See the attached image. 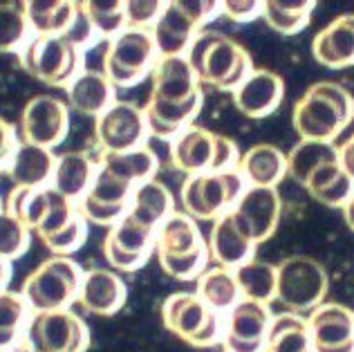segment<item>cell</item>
<instances>
[{"label":"cell","instance_id":"obj_18","mask_svg":"<svg viewBox=\"0 0 354 352\" xmlns=\"http://www.w3.org/2000/svg\"><path fill=\"white\" fill-rule=\"evenodd\" d=\"M272 319L274 314L269 305L245 299L236 303L225 314V332H222L225 352H265Z\"/></svg>","mask_w":354,"mask_h":352},{"label":"cell","instance_id":"obj_43","mask_svg":"<svg viewBox=\"0 0 354 352\" xmlns=\"http://www.w3.org/2000/svg\"><path fill=\"white\" fill-rule=\"evenodd\" d=\"M88 222L81 218V213L77 218H74V222L70 227H65L61 234H57L54 238L45 240V247L50 249L52 256H72L74 252H79V249L86 245L88 240Z\"/></svg>","mask_w":354,"mask_h":352},{"label":"cell","instance_id":"obj_2","mask_svg":"<svg viewBox=\"0 0 354 352\" xmlns=\"http://www.w3.org/2000/svg\"><path fill=\"white\" fill-rule=\"evenodd\" d=\"M184 57L200 86L220 92H234L254 70L245 45L216 30H202Z\"/></svg>","mask_w":354,"mask_h":352},{"label":"cell","instance_id":"obj_8","mask_svg":"<svg viewBox=\"0 0 354 352\" xmlns=\"http://www.w3.org/2000/svg\"><path fill=\"white\" fill-rule=\"evenodd\" d=\"M162 326L193 348L222 344L225 317L213 312L195 292H175L162 303Z\"/></svg>","mask_w":354,"mask_h":352},{"label":"cell","instance_id":"obj_20","mask_svg":"<svg viewBox=\"0 0 354 352\" xmlns=\"http://www.w3.org/2000/svg\"><path fill=\"white\" fill-rule=\"evenodd\" d=\"M231 95H234V106L242 117L265 119L281 108L285 99V81L274 70L254 68Z\"/></svg>","mask_w":354,"mask_h":352},{"label":"cell","instance_id":"obj_33","mask_svg":"<svg viewBox=\"0 0 354 352\" xmlns=\"http://www.w3.org/2000/svg\"><path fill=\"white\" fill-rule=\"evenodd\" d=\"M175 211L173 193L166 189V184L160 180H148L139 184L133 191V200H130L128 213L142 225L157 229L162 222Z\"/></svg>","mask_w":354,"mask_h":352},{"label":"cell","instance_id":"obj_48","mask_svg":"<svg viewBox=\"0 0 354 352\" xmlns=\"http://www.w3.org/2000/svg\"><path fill=\"white\" fill-rule=\"evenodd\" d=\"M9 281H12V263L0 258V292L7 290Z\"/></svg>","mask_w":354,"mask_h":352},{"label":"cell","instance_id":"obj_10","mask_svg":"<svg viewBox=\"0 0 354 352\" xmlns=\"http://www.w3.org/2000/svg\"><path fill=\"white\" fill-rule=\"evenodd\" d=\"M90 328L72 310L32 312L18 341V352H88Z\"/></svg>","mask_w":354,"mask_h":352},{"label":"cell","instance_id":"obj_11","mask_svg":"<svg viewBox=\"0 0 354 352\" xmlns=\"http://www.w3.org/2000/svg\"><path fill=\"white\" fill-rule=\"evenodd\" d=\"M157 59L160 54L151 32L126 27L108 41L101 72L115 88H133L151 77Z\"/></svg>","mask_w":354,"mask_h":352},{"label":"cell","instance_id":"obj_24","mask_svg":"<svg viewBox=\"0 0 354 352\" xmlns=\"http://www.w3.org/2000/svg\"><path fill=\"white\" fill-rule=\"evenodd\" d=\"M202 95V86L195 79L186 57H160L151 72V99L189 101Z\"/></svg>","mask_w":354,"mask_h":352},{"label":"cell","instance_id":"obj_27","mask_svg":"<svg viewBox=\"0 0 354 352\" xmlns=\"http://www.w3.org/2000/svg\"><path fill=\"white\" fill-rule=\"evenodd\" d=\"M236 169L249 187L276 189L287 178V153L274 144H254L240 155Z\"/></svg>","mask_w":354,"mask_h":352},{"label":"cell","instance_id":"obj_13","mask_svg":"<svg viewBox=\"0 0 354 352\" xmlns=\"http://www.w3.org/2000/svg\"><path fill=\"white\" fill-rule=\"evenodd\" d=\"M18 140L23 144L57 148L70 133V108L54 95H34L18 117Z\"/></svg>","mask_w":354,"mask_h":352},{"label":"cell","instance_id":"obj_23","mask_svg":"<svg viewBox=\"0 0 354 352\" xmlns=\"http://www.w3.org/2000/svg\"><path fill=\"white\" fill-rule=\"evenodd\" d=\"M207 249L209 261L216 263V267H225V270L236 272L240 265L256 258L258 247L236 227L231 213H225V216L211 222Z\"/></svg>","mask_w":354,"mask_h":352},{"label":"cell","instance_id":"obj_50","mask_svg":"<svg viewBox=\"0 0 354 352\" xmlns=\"http://www.w3.org/2000/svg\"><path fill=\"white\" fill-rule=\"evenodd\" d=\"M0 352H18L16 348H0Z\"/></svg>","mask_w":354,"mask_h":352},{"label":"cell","instance_id":"obj_1","mask_svg":"<svg viewBox=\"0 0 354 352\" xmlns=\"http://www.w3.org/2000/svg\"><path fill=\"white\" fill-rule=\"evenodd\" d=\"M354 119V97L339 81H316L292 110V126L305 142L332 144Z\"/></svg>","mask_w":354,"mask_h":352},{"label":"cell","instance_id":"obj_19","mask_svg":"<svg viewBox=\"0 0 354 352\" xmlns=\"http://www.w3.org/2000/svg\"><path fill=\"white\" fill-rule=\"evenodd\" d=\"M314 352H354V310L325 301L307 314Z\"/></svg>","mask_w":354,"mask_h":352},{"label":"cell","instance_id":"obj_12","mask_svg":"<svg viewBox=\"0 0 354 352\" xmlns=\"http://www.w3.org/2000/svg\"><path fill=\"white\" fill-rule=\"evenodd\" d=\"M18 59L23 70L45 86L65 88L79 74L81 50L68 36H32Z\"/></svg>","mask_w":354,"mask_h":352},{"label":"cell","instance_id":"obj_41","mask_svg":"<svg viewBox=\"0 0 354 352\" xmlns=\"http://www.w3.org/2000/svg\"><path fill=\"white\" fill-rule=\"evenodd\" d=\"M32 36L23 3H0V54H21Z\"/></svg>","mask_w":354,"mask_h":352},{"label":"cell","instance_id":"obj_26","mask_svg":"<svg viewBox=\"0 0 354 352\" xmlns=\"http://www.w3.org/2000/svg\"><path fill=\"white\" fill-rule=\"evenodd\" d=\"M204 97L198 95L189 101H160L148 97L144 110V119L148 126V135L160 137V140H175L182 131L193 126L195 117L200 115Z\"/></svg>","mask_w":354,"mask_h":352},{"label":"cell","instance_id":"obj_47","mask_svg":"<svg viewBox=\"0 0 354 352\" xmlns=\"http://www.w3.org/2000/svg\"><path fill=\"white\" fill-rule=\"evenodd\" d=\"M339 164H341V169L346 171L352 182H354V135H350L346 142H343L339 148Z\"/></svg>","mask_w":354,"mask_h":352},{"label":"cell","instance_id":"obj_6","mask_svg":"<svg viewBox=\"0 0 354 352\" xmlns=\"http://www.w3.org/2000/svg\"><path fill=\"white\" fill-rule=\"evenodd\" d=\"M238 144L227 135L213 133L204 126H189L171 140L169 162L186 175L231 171L238 166Z\"/></svg>","mask_w":354,"mask_h":352},{"label":"cell","instance_id":"obj_17","mask_svg":"<svg viewBox=\"0 0 354 352\" xmlns=\"http://www.w3.org/2000/svg\"><path fill=\"white\" fill-rule=\"evenodd\" d=\"M133 191L135 187L115 178L113 173H108L97 164L95 180H92L86 196L77 202V209L88 225H99L110 229L128 213Z\"/></svg>","mask_w":354,"mask_h":352},{"label":"cell","instance_id":"obj_32","mask_svg":"<svg viewBox=\"0 0 354 352\" xmlns=\"http://www.w3.org/2000/svg\"><path fill=\"white\" fill-rule=\"evenodd\" d=\"M303 189L310 193L316 202H321V205L332 207V209H343L354 191V182L350 175L341 169L339 160H334V162L323 164L319 171H314L303 184Z\"/></svg>","mask_w":354,"mask_h":352},{"label":"cell","instance_id":"obj_14","mask_svg":"<svg viewBox=\"0 0 354 352\" xmlns=\"http://www.w3.org/2000/svg\"><path fill=\"white\" fill-rule=\"evenodd\" d=\"M155 231L126 213L104 238V258L117 274H133L155 254Z\"/></svg>","mask_w":354,"mask_h":352},{"label":"cell","instance_id":"obj_49","mask_svg":"<svg viewBox=\"0 0 354 352\" xmlns=\"http://www.w3.org/2000/svg\"><path fill=\"white\" fill-rule=\"evenodd\" d=\"M343 220H346V225L354 231V191L350 200L346 202V207H343Z\"/></svg>","mask_w":354,"mask_h":352},{"label":"cell","instance_id":"obj_5","mask_svg":"<svg viewBox=\"0 0 354 352\" xmlns=\"http://www.w3.org/2000/svg\"><path fill=\"white\" fill-rule=\"evenodd\" d=\"M83 270L68 256H50L25 276L21 296L32 312L70 310L77 303Z\"/></svg>","mask_w":354,"mask_h":352},{"label":"cell","instance_id":"obj_34","mask_svg":"<svg viewBox=\"0 0 354 352\" xmlns=\"http://www.w3.org/2000/svg\"><path fill=\"white\" fill-rule=\"evenodd\" d=\"M195 294H198L213 312L222 314V317H225L236 303L242 301L236 274L231 270H225V267H207V270L198 276V290H195Z\"/></svg>","mask_w":354,"mask_h":352},{"label":"cell","instance_id":"obj_39","mask_svg":"<svg viewBox=\"0 0 354 352\" xmlns=\"http://www.w3.org/2000/svg\"><path fill=\"white\" fill-rule=\"evenodd\" d=\"M79 7L95 36L110 41L121 30H126V14L121 0H86V3H79Z\"/></svg>","mask_w":354,"mask_h":352},{"label":"cell","instance_id":"obj_4","mask_svg":"<svg viewBox=\"0 0 354 352\" xmlns=\"http://www.w3.org/2000/svg\"><path fill=\"white\" fill-rule=\"evenodd\" d=\"M330 292V274L312 256H287L276 265V301L290 314L307 317Z\"/></svg>","mask_w":354,"mask_h":352},{"label":"cell","instance_id":"obj_30","mask_svg":"<svg viewBox=\"0 0 354 352\" xmlns=\"http://www.w3.org/2000/svg\"><path fill=\"white\" fill-rule=\"evenodd\" d=\"M23 12L34 36H65L77 23L79 3L72 0H27Z\"/></svg>","mask_w":354,"mask_h":352},{"label":"cell","instance_id":"obj_35","mask_svg":"<svg viewBox=\"0 0 354 352\" xmlns=\"http://www.w3.org/2000/svg\"><path fill=\"white\" fill-rule=\"evenodd\" d=\"M265 352H314L307 319L298 314H276L269 326Z\"/></svg>","mask_w":354,"mask_h":352},{"label":"cell","instance_id":"obj_36","mask_svg":"<svg viewBox=\"0 0 354 352\" xmlns=\"http://www.w3.org/2000/svg\"><path fill=\"white\" fill-rule=\"evenodd\" d=\"M314 0H267L263 3V18L276 34H301L312 21Z\"/></svg>","mask_w":354,"mask_h":352},{"label":"cell","instance_id":"obj_31","mask_svg":"<svg viewBox=\"0 0 354 352\" xmlns=\"http://www.w3.org/2000/svg\"><path fill=\"white\" fill-rule=\"evenodd\" d=\"M97 164L115 178L128 182L130 187H139L148 180H155V173L160 171V160L146 146H139L128 153H106L97 157Z\"/></svg>","mask_w":354,"mask_h":352},{"label":"cell","instance_id":"obj_44","mask_svg":"<svg viewBox=\"0 0 354 352\" xmlns=\"http://www.w3.org/2000/svg\"><path fill=\"white\" fill-rule=\"evenodd\" d=\"M164 5L166 3H160V0H128V3H124L126 27L151 32V27L157 23Z\"/></svg>","mask_w":354,"mask_h":352},{"label":"cell","instance_id":"obj_28","mask_svg":"<svg viewBox=\"0 0 354 352\" xmlns=\"http://www.w3.org/2000/svg\"><path fill=\"white\" fill-rule=\"evenodd\" d=\"M97 175V160L86 151H68L57 157L50 187L61 193L70 202H77L86 196L92 180Z\"/></svg>","mask_w":354,"mask_h":352},{"label":"cell","instance_id":"obj_15","mask_svg":"<svg viewBox=\"0 0 354 352\" xmlns=\"http://www.w3.org/2000/svg\"><path fill=\"white\" fill-rule=\"evenodd\" d=\"M146 137L148 126L144 110L133 101H115L106 113L95 119V144L99 155L135 151L144 146Z\"/></svg>","mask_w":354,"mask_h":352},{"label":"cell","instance_id":"obj_42","mask_svg":"<svg viewBox=\"0 0 354 352\" xmlns=\"http://www.w3.org/2000/svg\"><path fill=\"white\" fill-rule=\"evenodd\" d=\"M32 243V231L27 229L18 218L5 209L0 211V258L5 261H18L21 256L27 254Z\"/></svg>","mask_w":354,"mask_h":352},{"label":"cell","instance_id":"obj_40","mask_svg":"<svg viewBox=\"0 0 354 352\" xmlns=\"http://www.w3.org/2000/svg\"><path fill=\"white\" fill-rule=\"evenodd\" d=\"M32 310L27 308L21 292H0V348H16L23 337Z\"/></svg>","mask_w":354,"mask_h":352},{"label":"cell","instance_id":"obj_38","mask_svg":"<svg viewBox=\"0 0 354 352\" xmlns=\"http://www.w3.org/2000/svg\"><path fill=\"white\" fill-rule=\"evenodd\" d=\"M334 160H339V151L334 144L301 140L287 153V175L303 187L314 171H319L323 164Z\"/></svg>","mask_w":354,"mask_h":352},{"label":"cell","instance_id":"obj_29","mask_svg":"<svg viewBox=\"0 0 354 352\" xmlns=\"http://www.w3.org/2000/svg\"><path fill=\"white\" fill-rule=\"evenodd\" d=\"M54 164H57V155L48 151V148L21 142L12 157L7 175H9V180L14 182V187L43 189V187H50Z\"/></svg>","mask_w":354,"mask_h":352},{"label":"cell","instance_id":"obj_16","mask_svg":"<svg viewBox=\"0 0 354 352\" xmlns=\"http://www.w3.org/2000/svg\"><path fill=\"white\" fill-rule=\"evenodd\" d=\"M229 213L234 218L236 227L258 247L267 243L276 234L278 225H281V193H278V189L267 187H247Z\"/></svg>","mask_w":354,"mask_h":352},{"label":"cell","instance_id":"obj_45","mask_svg":"<svg viewBox=\"0 0 354 352\" xmlns=\"http://www.w3.org/2000/svg\"><path fill=\"white\" fill-rule=\"evenodd\" d=\"M222 16H227L234 23H251L263 16V3H258V0H225Z\"/></svg>","mask_w":354,"mask_h":352},{"label":"cell","instance_id":"obj_3","mask_svg":"<svg viewBox=\"0 0 354 352\" xmlns=\"http://www.w3.org/2000/svg\"><path fill=\"white\" fill-rule=\"evenodd\" d=\"M155 258L175 281H198L209 267V249L200 225L184 211H173L155 231Z\"/></svg>","mask_w":354,"mask_h":352},{"label":"cell","instance_id":"obj_21","mask_svg":"<svg viewBox=\"0 0 354 352\" xmlns=\"http://www.w3.org/2000/svg\"><path fill=\"white\" fill-rule=\"evenodd\" d=\"M128 301V285L115 270L92 267L83 272L77 303L92 317H115Z\"/></svg>","mask_w":354,"mask_h":352},{"label":"cell","instance_id":"obj_37","mask_svg":"<svg viewBox=\"0 0 354 352\" xmlns=\"http://www.w3.org/2000/svg\"><path fill=\"white\" fill-rule=\"evenodd\" d=\"M234 274L240 287V296L245 301H256L263 305L276 301V265L251 258Z\"/></svg>","mask_w":354,"mask_h":352},{"label":"cell","instance_id":"obj_9","mask_svg":"<svg viewBox=\"0 0 354 352\" xmlns=\"http://www.w3.org/2000/svg\"><path fill=\"white\" fill-rule=\"evenodd\" d=\"M245 189L238 169L186 175L180 189L182 209L195 222H213L234 209Z\"/></svg>","mask_w":354,"mask_h":352},{"label":"cell","instance_id":"obj_25","mask_svg":"<svg viewBox=\"0 0 354 352\" xmlns=\"http://www.w3.org/2000/svg\"><path fill=\"white\" fill-rule=\"evenodd\" d=\"M115 90L117 88L108 81V77L101 70H81L65 86V95H68L65 104L74 113L97 119L117 101Z\"/></svg>","mask_w":354,"mask_h":352},{"label":"cell","instance_id":"obj_46","mask_svg":"<svg viewBox=\"0 0 354 352\" xmlns=\"http://www.w3.org/2000/svg\"><path fill=\"white\" fill-rule=\"evenodd\" d=\"M18 144H21V140H18V131L3 115H0V173H7Z\"/></svg>","mask_w":354,"mask_h":352},{"label":"cell","instance_id":"obj_51","mask_svg":"<svg viewBox=\"0 0 354 352\" xmlns=\"http://www.w3.org/2000/svg\"><path fill=\"white\" fill-rule=\"evenodd\" d=\"M0 211H3V198H0Z\"/></svg>","mask_w":354,"mask_h":352},{"label":"cell","instance_id":"obj_22","mask_svg":"<svg viewBox=\"0 0 354 352\" xmlns=\"http://www.w3.org/2000/svg\"><path fill=\"white\" fill-rule=\"evenodd\" d=\"M312 57L323 68L343 70L354 66V12L341 14L312 41Z\"/></svg>","mask_w":354,"mask_h":352},{"label":"cell","instance_id":"obj_7","mask_svg":"<svg viewBox=\"0 0 354 352\" xmlns=\"http://www.w3.org/2000/svg\"><path fill=\"white\" fill-rule=\"evenodd\" d=\"M222 14V3L216 0H173L166 3L151 36L160 57H184L202 27Z\"/></svg>","mask_w":354,"mask_h":352}]
</instances>
